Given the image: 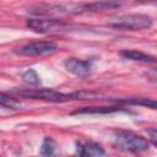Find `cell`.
<instances>
[{
  "label": "cell",
  "mask_w": 157,
  "mask_h": 157,
  "mask_svg": "<svg viewBox=\"0 0 157 157\" xmlns=\"http://www.w3.org/2000/svg\"><path fill=\"white\" fill-rule=\"evenodd\" d=\"M115 112H129L128 109L120 108V107H85L81 109H76L72 112L74 115L76 114H109V113H115Z\"/></svg>",
  "instance_id": "8"
},
{
  "label": "cell",
  "mask_w": 157,
  "mask_h": 157,
  "mask_svg": "<svg viewBox=\"0 0 157 157\" xmlns=\"http://www.w3.org/2000/svg\"><path fill=\"white\" fill-rule=\"evenodd\" d=\"M153 23L151 16L145 13H128L121 15L108 22V26L121 31H141L150 28Z\"/></svg>",
  "instance_id": "2"
},
{
  "label": "cell",
  "mask_w": 157,
  "mask_h": 157,
  "mask_svg": "<svg viewBox=\"0 0 157 157\" xmlns=\"http://www.w3.org/2000/svg\"><path fill=\"white\" fill-rule=\"evenodd\" d=\"M120 55L124 58V59H129V60H132V61H140V63H155L156 61V58L152 56V55H148L144 52H140V50H123L120 52Z\"/></svg>",
  "instance_id": "9"
},
{
  "label": "cell",
  "mask_w": 157,
  "mask_h": 157,
  "mask_svg": "<svg viewBox=\"0 0 157 157\" xmlns=\"http://www.w3.org/2000/svg\"><path fill=\"white\" fill-rule=\"evenodd\" d=\"M56 44L52 40H38L15 49V54L21 56H39L52 54L56 50Z\"/></svg>",
  "instance_id": "6"
},
{
  "label": "cell",
  "mask_w": 157,
  "mask_h": 157,
  "mask_svg": "<svg viewBox=\"0 0 157 157\" xmlns=\"http://www.w3.org/2000/svg\"><path fill=\"white\" fill-rule=\"evenodd\" d=\"M12 93L23 98L42 99V101H50V102H66L71 99H91L94 97H99L98 93H93V92H60L53 88L13 90Z\"/></svg>",
  "instance_id": "1"
},
{
  "label": "cell",
  "mask_w": 157,
  "mask_h": 157,
  "mask_svg": "<svg viewBox=\"0 0 157 157\" xmlns=\"http://www.w3.org/2000/svg\"><path fill=\"white\" fill-rule=\"evenodd\" d=\"M104 155V150L94 142L78 146V157H101Z\"/></svg>",
  "instance_id": "10"
},
{
  "label": "cell",
  "mask_w": 157,
  "mask_h": 157,
  "mask_svg": "<svg viewBox=\"0 0 157 157\" xmlns=\"http://www.w3.org/2000/svg\"><path fill=\"white\" fill-rule=\"evenodd\" d=\"M29 12L43 16H63L86 12L85 4H40L29 7Z\"/></svg>",
  "instance_id": "3"
},
{
  "label": "cell",
  "mask_w": 157,
  "mask_h": 157,
  "mask_svg": "<svg viewBox=\"0 0 157 157\" xmlns=\"http://www.w3.org/2000/svg\"><path fill=\"white\" fill-rule=\"evenodd\" d=\"M27 27L37 33H52V32H60L66 29L69 26L58 18H29L26 22Z\"/></svg>",
  "instance_id": "5"
},
{
  "label": "cell",
  "mask_w": 157,
  "mask_h": 157,
  "mask_svg": "<svg viewBox=\"0 0 157 157\" xmlns=\"http://www.w3.org/2000/svg\"><path fill=\"white\" fill-rule=\"evenodd\" d=\"M64 66L69 72L78 77L88 76L91 72V64L87 60H81L77 58H67L64 61Z\"/></svg>",
  "instance_id": "7"
},
{
  "label": "cell",
  "mask_w": 157,
  "mask_h": 157,
  "mask_svg": "<svg viewBox=\"0 0 157 157\" xmlns=\"http://www.w3.org/2000/svg\"><path fill=\"white\" fill-rule=\"evenodd\" d=\"M0 105L5 107V108H11V109H16L20 107V102L17 99H15L13 97L0 92Z\"/></svg>",
  "instance_id": "15"
},
{
  "label": "cell",
  "mask_w": 157,
  "mask_h": 157,
  "mask_svg": "<svg viewBox=\"0 0 157 157\" xmlns=\"http://www.w3.org/2000/svg\"><path fill=\"white\" fill-rule=\"evenodd\" d=\"M56 152V145L54 142V140L49 136H45L42 146H40V153L43 157H54Z\"/></svg>",
  "instance_id": "13"
},
{
  "label": "cell",
  "mask_w": 157,
  "mask_h": 157,
  "mask_svg": "<svg viewBox=\"0 0 157 157\" xmlns=\"http://www.w3.org/2000/svg\"><path fill=\"white\" fill-rule=\"evenodd\" d=\"M86 6V12L88 11H103V10H110L120 6V2L117 1H96V2H90L85 4Z\"/></svg>",
  "instance_id": "11"
},
{
  "label": "cell",
  "mask_w": 157,
  "mask_h": 157,
  "mask_svg": "<svg viewBox=\"0 0 157 157\" xmlns=\"http://www.w3.org/2000/svg\"><path fill=\"white\" fill-rule=\"evenodd\" d=\"M22 81L29 86H37L39 83V76L33 69H28L22 74Z\"/></svg>",
  "instance_id": "14"
},
{
  "label": "cell",
  "mask_w": 157,
  "mask_h": 157,
  "mask_svg": "<svg viewBox=\"0 0 157 157\" xmlns=\"http://www.w3.org/2000/svg\"><path fill=\"white\" fill-rule=\"evenodd\" d=\"M119 103H124V104H137V105H145V107H150L152 109H156V101L150 99V98H144V97H129V98H120L118 99Z\"/></svg>",
  "instance_id": "12"
},
{
  "label": "cell",
  "mask_w": 157,
  "mask_h": 157,
  "mask_svg": "<svg viewBox=\"0 0 157 157\" xmlns=\"http://www.w3.org/2000/svg\"><path fill=\"white\" fill-rule=\"evenodd\" d=\"M115 140L120 148L129 152H142L148 148V140L132 131H118L115 134Z\"/></svg>",
  "instance_id": "4"
},
{
  "label": "cell",
  "mask_w": 157,
  "mask_h": 157,
  "mask_svg": "<svg viewBox=\"0 0 157 157\" xmlns=\"http://www.w3.org/2000/svg\"><path fill=\"white\" fill-rule=\"evenodd\" d=\"M150 134H151V141H152V145H156V129L150 130Z\"/></svg>",
  "instance_id": "16"
}]
</instances>
